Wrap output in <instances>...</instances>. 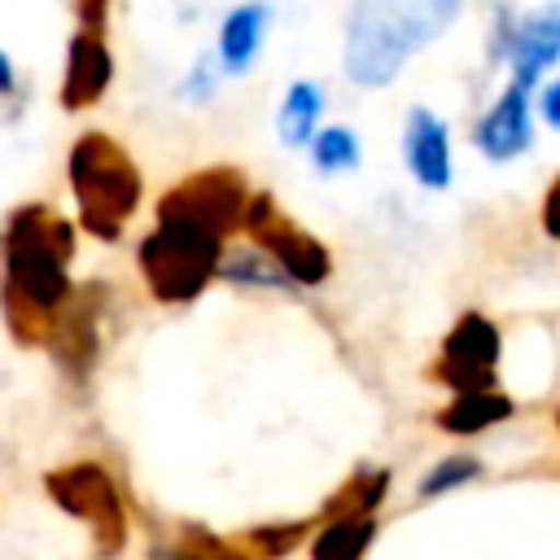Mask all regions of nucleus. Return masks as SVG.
<instances>
[{
	"label": "nucleus",
	"instance_id": "1",
	"mask_svg": "<svg viewBox=\"0 0 560 560\" xmlns=\"http://www.w3.org/2000/svg\"><path fill=\"white\" fill-rule=\"evenodd\" d=\"M74 258V228L70 219L52 214L48 206H18L4 223V284H0V315L18 346H44L52 315L70 298Z\"/></svg>",
	"mask_w": 560,
	"mask_h": 560
},
{
	"label": "nucleus",
	"instance_id": "2",
	"mask_svg": "<svg viewBox=\"0 0 560 560\" xmlns=\"http://www.w3.org/2000/svg\"><path fill=\"white\" fill-rule=\"evenodd\" d=\"M464 0H354L346 13L341 66L359 88H385L398 70L446 35Z\"/></svg>",
	"mask_w": 560,
	"mask_h": 560
},
{
	"label": "nucleus",
	"instance_id": "3",
	"mask_svg": "<svg viewBox=\"0 0 560 560\" xmlns=\"http://www.w3.org/2000/svg\"><path fill=\"white\" fill-rule=\"evenodd\" d=\"M66 179L79 206V228L92 232L96 241H118L127 219L140 210V192H144L131 153L105 131H83L70 144Z\"/></svg>",
	"mask_w": 560,
	"mask_h": 560
},
{
	"label": "nucleus",
	"instance_id": "4",
	"mask_svg": "<svg viewBox=\"0 0 560 560\" xmlns=\"http://www.w3.org/2000/svg\"><path fill=\"white\" fill-rule=\"evenodd\" d=\"M219 258H223V236L179 219H158V228L136 249L140 276L158 302H192L214 280Z\"/></svg>",
	"mask_w": 560,
	"mask_h": 560
},
{
	"label": "nucleus",
	"instance_id": "5",
	"mask_svg": "<svg viewBox=\"0 0 560 560\" xmlns=\"http://www.w3.org/2000/svg\"><path fill=\"white\" fill-rule=\"evenodd\" d=\"M44 490L66 516L88 525V542L96 560H118L127 551V503L105 464L79 459V464L48 468Z\"/></svg>",
	"mask_w": 560,
	"mask_h": 560
},
{
	"label": "nucleus",
	"instance_id": "6",
	"mask_svg": "<svg viewBox=\"0 0 560 560\" xmlns=\"http://www.w3.org/2000/svg\"><path fill=\"white\" fill-rule=\"evenodd\" d=\"M249 206V184L236 166H206L192 171L188 179L171 184L158 197V219H179L192 228H206L214 236H228L241 228Z\"/></svg>",
	"mask_w": 560,
	"mask_h": 560
},
{
	"label": "nucleus",
	"instance_id": "7",
	"mask_svg": "<svg viewBox=\"0 0 560 560\" xmlns=\"http://www.w3.org/2000/svg\"><path fill=\"white\" fill-rule=\"evenodd\" d=\"M241 228L262 245V254L280 267L284 280L306 284V289H315V284L328 280V271H332V254H328V245H324L319 236L302 232L289 214H280L276 201H271L267 192H249V206H245Z\"/></svg>",
	"mask_w": 560,
	"mask_h": 560
},
{
	"label": "nucleus",
	"instance_id": "8",
	"mask_svg": "<svg viewBox=\"0 0 560 560\" xmlns=\"http://www.w3.org/2000/svg\"><path fill=\"white\" fill-rule=\"evenodd\" d=\"M503 354V337L494 328V319L468 311L455 319V328L442 341V354L433 363V376L442 385H451L455 394H477L494 385V368Z\"/></svg>",
	"mask_w": 560,
	"mask_h": 560
},
{
	"label": "nucleus",
	"instance_id": "9",
	"mask_svg": "<svg viewBox=\"0 0 560 560\" xmlns=\"http://www.w3.org/2000/svg\"><path fill=\"white\" fill-rule=\"evenodd\" d=\"M101 306H105V289L83 284V289H70V298L52 315L44 346L61 372H74V376L92 372V363L101 354Z\"/></svg>",
	"mask_w": 560,
	"mask_h": 560
},
{
	"label": "nucleus",
	"instance_id": "10",
	"mask_svg": "<svg viewBox=\"0 0 560 560\" xmlns=\"http://www.w3.org/2000/svg\"><path fill=\"white\" fill-rule=\"evenodd\" d=\"M494 57H503V61L512 66V83H516V88L534 92L538 79H542V74L556 66V57H560V13H556V9H538V13H529L525 22L508 26Z\"/></svg>",
	"mask_w": 560,
	"mask_h": 560
},
{
	"label": "nucleus",
	"instance_id": "11",
	"mask_svg": "<svg viewBox=\"0 0 560 560\" xmlns=\"http://www.w3.org/2000/svg\"><path fill=\"white\" fill-rule=\"evenodd\" d=\"M472 144L490 158V162H512L516 153H525L534 144V122H529V92L508 83L503 96L477 118L472 127Z\"/></svg>",
	"mask_w": 560,
	"mask_h": 560
},
{
	"label": "nucleus",
	"instance_id": "12",
	"mask_svg": "<svg viewBox=\"0 0 560 560\" xmlns=\"http://www.w3.org/2000/svg\"><path fill=\"white\" fill-rule=\"evenodd\" d=\"M402 162H407V171H411V179L420 188L442 192L451 184V136H446V122L433 109H424V105L407 109Z\"/></svg>",
	"mask_w": 560,
	"mask_h": 560
},
{
	"label": "nucleus",
	"instance_id": "13",
	"mask_svg": "<svg viewBox=\"0 0 560 560\" xmlns=\"http://www.w3.org/2000/svg\"><path fill=\"white\" fill-rule=\"evenodd\" d=\"M114 79V57L101 31H79L66 44V70H61V109H88L105 96Z\"/></svg>",
	"mask_w": 560,
	"mask_h": 560
},
{
	"label": "nucleus",
	"instance_id": "14",
	"mask_svg": "<svg viewBox=\"0 0 560 560\" xmlns=\"http://www.w3.org/2000/svg\"><path fill=\"white\" fill-rule=\"evenodd\" d=\"M267 18H271V9L262 0L228 9L223 26H219V66L228 74H245L254 66V57L262 48V35H267Z\"/></svg>",
	"mask_w": 560,
	"mask_h": 560
},
{
	"label": "nucleus",
	"instance_id": "15",
	"mask_svg": "<svg viewBox=\"0 0 560 560\" xmlns=\"http://www.w3.org/2000/svg\"><path fill=\"white\" fill-rule=\"evenodd\" d=\"M512 416V398L499 394V389H477V394H455L433 420L442 433H455V438H472L499 420Z\"/></svg>",
	"mask_w": 560,
	"mask_h": 560
},
{
	"label": "nucleus",
	"instance_id": "16",
	"mask_svg": "<svg viewBox=\"0 0 560 560\" xmlns=\"http://www.w3.org/2000/svg\"><path fill=\"white\" fill-rule=\"evenodd\" d=\"M319 114H324V92H319V83L298 79V83H289V92H284V101H280L276 136H280L289 149H302V144H311Z\"/></svg>",
	"mask_w": 560,
	"mask_h": 560
},
{
	"label": "nucleus",
	"instance_id": "17",
	"mask_svg": "<svg viewBox=\"0 0 560 560\" xmlns=\"http://www.w3.org/2000/svg\"><path fill=\"white\" fill-rule=\"evenodd\" d=\"M372 538H376V521L372 516H332L315 534L311 560H363Z\"/></svg>",
	"mask_w": 560,
	"mask_h": 560
},
{
	"label": "nucleus",
	"instance_id": "18",
	"mask_svg": "<svg viewBox=\"0 0 560 560\" xmlns=\"http://www.w3.org/2000/svg\"><path fill=\"white\" fill-rule=\"evenodd\" d=\"M389 468H359V472H350V481L324 503V512L328 516H372V508L385 499V490H389Z\"/></svg>",
	"mask_w": 560,
	"mask_h": 560
},
{
	"label": "nucleus",
	"instance_id": "19",
	"mask_svg": "<svg viewBox=\"0 0 560 560\" xmlns=\"http://www.w3.org/2000/svg\"><path fill=\"white\" fill-rule=\"evenodd\" d=\"M359 136L350 131V127H319L315 136H311V162L324 171V175H332V171H354L359 166Z\"/></svg>",
	"mask_w": 560,
	"mask_h": 560
},
{
	"label": "nucleus",
	"instance_id": "20",
	"mask_svg": "<svg viewBox=\"0 0 560 560\" xmlns=\"http://www.w3.org/2000/svg\"><path fill=\"white\" fill-rule=\"evenodd\" d=\"M214 276H223V280H232V284H276V289L284 284L280 267H276L267 254H223Z\"/></svg>",
	"mask_w": 560,
	"mask_h": 560
},
{
	"label": "nucleus",
	"instance_id": "21",
	"mask_svg": "<svg viewBox=\"0 0 560 560\" xmlns=\"http://www.w3.org/2000/svg\"><path fill=\"white\" fill-rule=\"evenodd\" d=\"M477 472H481V459H477V455H446V459H438V464L420 477V494H424V499H438V494H446V490L472 481Z\"/></svg>",
	"mask_w": 560,
	"mask_h": 560
},
{
	"label": "nucleus",
	"instance_id": "22",
	"mask_svg": "<svg viewBox=\"0 0 560 560\" xmlns=\"http://www.w3.org/2000/svg\"><path fill=\"white\" fill-rule=\"evenodd\" d=\"M306 534H311V521L258 525V529H249V547H254L258 556H271V560H280V556H289L298 542H306Z\"/></svg>",
	"mask_w": 560,
	"mask_h": 560
},
{
	"label": "nucleus",
	"instance_id": "23",
	"mask_svg": "<svg viewBox=\"0 0 560 560\" xmlns=\"http://www.w3.org/2000/svg\"><path fill=\"white\" fill-rule=\"evenodd\" d=\"M188 534L197 538V542H184V547H188V551H184L188 560H249L245 551H236V547L219 542V538H214V534H206V529H192V525H188Z\"/></svg>",
	"mask_w": 560,
	"mask_h": 560
},
{
	"label": "nucleus",
	"instance_id": "24",
	"mask_svg": "<svg viewBox=\"0 0 560 560\" xmlns=\"http://www.w3.org/2000/svg\"><path fill=\"white\" fill-rule=\"evenodd\" d=\"M184 96H188V101L214 96V61H210V52L197 57V66H192V74H188V83H184Z\"/></svg>",
	"mask_w": 560,
	"mask_h": 560
},
{
	"label": "nucleus",
	"instance_id": "25",
	"mask_svg": "<svg viewBox=\"0 0 560 560\" xmlns=\"http://www.w3.org/2000/svg\"><path fill=\"white\" fill-rule=\"evenodd\" d=\"M105 9H109V0H74V13H79V22H83V31H101Z\"/></svg>",
	"mask_w": 560,
	"mask_h": 560
},
{
	"label": "nucleus",
	"instance_id": "26",
	"mask_svg": "<svg viewBox=\"0 0 560 560\" xmlns=\"http://www.w3.org/2000/svg\"><path fill=\"white\" fill-rule=\"evenodd\" d=\"M542 122L560 127V83H542Z\"/></svg>",
	"mask_w": 560,
	"mask_h": 560
},
{
	"label": "nucleus",
	"instance_id": "27",
	"mask_svg": "<svg viewBox=\"0 0 560 560\" xmlns=\"http://www.w3.org/2000/svg\"><path fill=\"white\" fill-rule=\"evenodd\" d=\"M556 192H560V184H551L547 188V206H542V228H547V236H556L560 228H556Z\"/></svg>",
	"mask_w": 560,
	"mask_h": 560
},
{
	"label": "nucleus",
	"instance_id": "28",
	"mask_svg": "<svg viewBox=\"0 0 560 560\" xmlns=\"http://www.w3.org/2000/svg\"><path fill=\"white\" fill-rule=\"evenodd\" d=\"M18 88V70H13V61L0 52V92H13Z\"/></svg>",
	"mask_w": 560,
	"mask_h": 560
},
{
	"label": "nucleus",
	"instance_id": "29",
	"mask_svg": "<svg viewBox=\"0 0 560 560\" xmlns=\"http://www.w3.org/2000/svg\"><path fill=\"white\" fill-rule=\"evenodd\" d=\"M179 560H188V556H179Z\"/></svg>",
	"mask_w": 560,
	"mask_h": 560
}]
</instances>
